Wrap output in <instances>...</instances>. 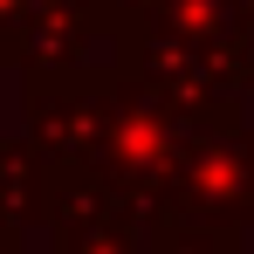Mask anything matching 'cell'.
<instances>
[{
  "label": "cell",
  "mask_w": 254,
  "mask_h": 254,
  "mask_svg": "<svg viewBox=\"0 0 254 254\" xmlns=\"http://www.w3.org/2000/svg\"><path fill=\"white\" fill-rule=\"evenodd\" d=\"M172 220H199V227H248L254 220V130L234 117V103L192 110L186 158L172 172Z\"/></svg>",
  "instance_id": "obj_1"
},
{
  "label": "cell",
  "mask_w": 254,
  "mask_h": 254,
  "mask_svg": "<svg viewBox=\"0 0 254 254\" xmlns=\"http://www.w3.org/2000/svg\"><path fill=\"white\" fill-rule=\"evenodd\" d=\"M48 151L35 144V137H14V144H0V220L7 227H35V220H48Z\"/></svg>",
  "instance_id": "obj_2"
}]
</instances>
